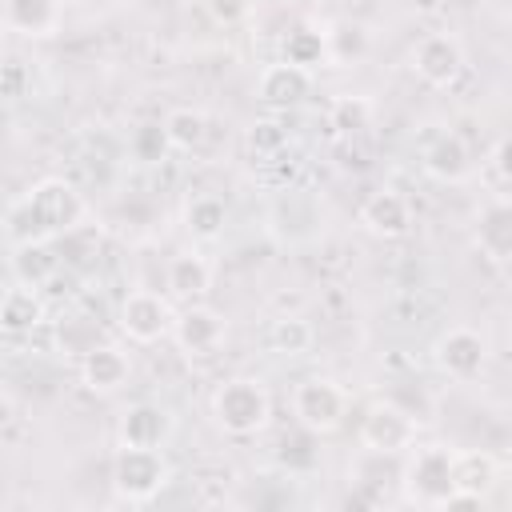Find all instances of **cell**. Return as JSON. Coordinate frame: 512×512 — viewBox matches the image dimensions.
Segmentation results:
<instances>
[{
    "instance_id": "e0dca14e",
    "label": "cell",
    "mask_w": 512,
    "mask_h": 512,
    "mask_svg": "<svg viewBox=\"0 0 512 512\" xmlns=\"http://www.w3.org/2000/svg\"><path fill=\"white\" fill-rule=\"evenodd\" d=\"M420 164L432 180L440 184H460L468 172H472V156H468V144L456 136V132H440L424 144L420 152Z\"/></svg>"
},
{
    "instance_id": "4316f807",
    "label": "cell",
    "mask_w": 512,
    "mask_h": 512,
    "mask_svg": "<svg viewBox=\"0 0 512 512\" xmlns=\"http://www.w3.org/2000/svg\"><path fill=\"white\" fill-rule=\"evenodd\" d=\"M368 120H372V104H368L364 96H340V100L332 104V128H336L340 136H352V132L368 128Z\"/></svg>"
},
{
    "instance_id": "d4e9b609",
    "label": "cell",
    "mask_w": 512,
    "mask_h": 512,
    "mask_svg": "<svg viewBox=\"0 0 512 512\" xmlns=\"http://www.w3.org/2000/svg\"><path fill=\"white\" fill-rule=\"evenodd\" d=\"M328 52L336 64H356L368 52V32L356 20H340L328 28Z\"/></svg>"
},
{
    "instance_id": "9a60e30c",
    "label": "cell",
    "mask_w": 512,
    "mask_h": 512,
    "mask_svg": "<svg viewBox=\"0 0 512 512\" xmlns=\"http://www.w3.org/2000/svg\"><path fill=\"white\" fill-rule=\"evenodd\" d=\"M472 240L488 260L512 264V200H488L476 216Z\"/></svg>"
},
{
    "instance_id": "484cf974",
    "label": "cell",
    "mask_w": 512,
    "mask_h": 512,
    "mask_svg": "<svg viewBox=\"0 0 512 512\" xmlns=\"http://www.w3.org/2000/svg\"><path fill=\"white\" fill-rule=\"evenodd\" d=\"M12 268L24 284H40L56 268V256L48 252V244H20L12 248Z\"/></svg>"
},
{
    "instance_id": "1f68e13d",
    "label": "cell",
    "mask_w": 512,
    "mask_h": 512,
    "mask_svg": "<svg viewBox=\"0 0 512 512\" xmlns=\"http://www.w3.org/2000/svg\"><path fill=\"white\" fill-rule=\"evenodd\" d=\"M492 168H496V176H500V180H508V184H512V136L496 140V148H492Z\"/></svg>"
},
{
    "instance_id": "52a82bcc",
    "label": "cell",
    "mask_w": 512,
    "mask_h": 512,
    "mask_svg": "<svg viewBox=\"0 0 512 512\" xmlns=\"http://www.w3.org/2000/svg\"><path fill=\"white\" fill-rule=\"evenodd\" d=\"M360 440L372 452H408L416 444V416L408 408H400L396 400H380L364 412L360 420Z\"/></svg>"
},
{
    "instance_id": "d6986e66",
    "label": "cell",
    "mask_w": 512,
    "mask_h": 512,
    "mask_svg": "<svg viewBox=\"0 0 512 512\" xmlns=\"http://www.w3.org/2000/svg\"><path fill=\"white\" fill-rule=\"evenodd\" d=\"M4 24L16 36H52L60 28V0H8Z\"/></svg>"
},
{
    "instance_id": "30bf717a",
    "label": "cell",
    "mask_w": 512,
    "mask_h": 512,
    "mask_svg": "<svg viewBox=\"0 0 512 512\" xmlns=\"http://www.w3.org/2000/svg\"><path fill=\"white\" fill-rule=\"evenodd\" d=\"M432 356H436V368L444 376H452V380H476L484 372V364H488V344H484V336L476 328H448L436 340Z\"/></svg>"
},
{
    "instance_id": "ac0fdd59",
    "label": "cell",
    "mask_w": 512,
    "mask_h": 512,
    "mask_svg": "<svg viewBox=\"0 0 512 512\" xmlns=\"http://www.w3.org/2000/svg\"><path fill=\"white\" fill-rule=\"evenodd\" d=\"M164 284L176 300L192 304V300H204L208 288H212V264L200 256V252H180L168 260L164 268Z\"/></svg>"
},
{
    "instance_id": "6da1fadb",
    "label": "cell",
    "mask_w": 512,
    "mask_h": 512,
    "mask_svg": "<svg viewBox=\"0 0 512 512\" xmlns=\"http://www.w3.org/2000/svg\"><path fill=\"white\" fill-rule=\"evenodd\" d=\"M80 220H84V196L68 180L48 176V180H36L20 200H12L4 232H8L12 248L48 244L56 236H68Z\"/></svg>"
},
{
    "instance_id": "44dd1931",
    "label": "cell",
    "mask_w": 512,
    "mask_h": 512,
    "mask_svg": "<svg viewBox=\"0 0 512 512\" xmlns=\"http://www.w3.org/2000/svg\"><path fill=\"white\" fill-rule=\"evenodd\" d=\"M164 136H168V148H176V152H196V148L208 140V116H204L200 108L180 104V108H172V112L164 116Z\"/></svg>"
},
{
    "instance_id": "7a4b0ae2",
    "label": "cell",
    "mask_w": 512,
    "mask_h": 512,
    "mask_svg": "<svg viewBox=\"0 0 512 512\" xmlns=\"http://www.w3.org/2000/svg\"><path fill=\"white\" fill-rule=\"evenodd\" d=\"M212 420L228 436H256L272 420V396L260 380L236 376L212 392Z\"/></svg>"
},
{
    "instance_id": "7c38bea8",
    "label": "cell",
    "mask_w": 512,
    "mask_h": 512,
    "mask_svg": "<svg viewBox=\"0 0 512 512\" xmlns=\"http://www.w3.org/2000/svg\"><path fill=\"white\" fill-rule=\"evenodd\" d=\"M360 224H364V232L376 236V240H400V236H408V228H412V204H408L400 192H392V188L372 192V196L360 204Z\"/></svg>"
},
{
    "instance_id": "d6a6232c",
    "label": "cell",
    "mask_w": 512,
    "mask_h": 512,
    "mask_svg": "<svg viewBox=\"0 0 512 512\" xmlns=\"http://www.w3.org/2000/svg\"><path fill=\"white\" fill-rule=\"evenodd\" d=\"M508 364H512V348H508Z\"/></svg>"
},
{
    "instance_id": "9c48e42d",
    "label": "cell",
    "mask_w": 512,
    "mask_h": 512,
    "mask_svg": "<svg viewBox=\"0 0 512 512\" xmlns=\"http://www.w3.org/2000/svg\"><path fill=\"white\" fill-rule=\"evenodd\" d=\"M172 336H176L180 352H188V356H212V352L224 344L228 324H224V316H220L212 304L192 300V304H184V308L176 312Z\"/></svg>"
},
{
    "instance_id": "2e32d148",
    "label": "cell",
    "mask_w": 512,
    "mask_h": 512,
    "mask_svg": "<svg viewBox=\"0 0 512 512\" xmlns=\"http://www.w3.org/2000/svg\"><path fill=\"white\" fill-rule=\"evenodd\" d=\"M308 88H312V72L300 68V64H288V60L268 64L260 72V80H256V92H260V100L268 108H292V104H300L308 96Z\"/></svg>"
},
{
    "instance_id": "5bb4252c",
    "label": "cell",
    "mask_w": 512,
    "mask_h": 512,
    "mask_svg": "<svg viewBox=\"0 0 512 512\" xmlns=\"http://www.w3.org/2000/svg\"><path fill=\"white\" fill-rule=\"evenodd\" d=\"M172 436V416L160 404H132L120 424H116V440L132 444V448H164V440Z\"/></svg>"
},
{
    "instance_id": "ba28073f",
    "label": "cell",
    "mask_w": 512,
    "mask_h": 512,
    "mask_svg": "<svg viewBox=\"0 0 512 512\" xmlns=\"http://www.w3.org/2000/svg\"><path fill=\"white\" fill-rule=\"evenodd\" d=\"M412 72L428 88H452L464 72V48L452 32H428L412 48Z\"/></svg>"
},
{
    "instance_id": "f546056e",
    "label": "cell",
    "mask_w": 512,
    "mask_h": 512,
    "mask_svg": "<svg viewBox=\"0 0 512 512\" xmlns=\"http://www.w3.org/2000/svg\"><path fill=\"white\" fill-rule=\"evenodd\" d=\"M204 8L216 24H240V20H248L252 0H204Z\"/></svg>"
},
{
    "instance_id": "3957f363",
    "label": "cell",
    "mask_w": 512,
    "mask_h": 512,
    "mask_svg": "<svg viewBox=\"0 0 512 512\" xmlns=\"http://www.w3.org/2000/svg\"><path fill=\"white\" fill-rule=\"evenodd\" d=\"M404 496L420 508H444L456 488V452L444 444H424L404 460Z\"/></svg>"
},
{
    "instance_id": "277c9868",
    "label": "cell",
    "mask_w": 512,
    "mask_h": 512,
    "mask_svg": "<svg viewBox=\"0 0 512 512\" xmlns=\"http://www.w3.org/2000/svg\"><path fill=\"white\" fill-rule=\"evenodd\" d=\"M168 476H172V468H168V460H164L160 448L120 444L116 456H112V488L128 504H144V500L160 496V488L168 484Z\"/></svg>"
},
{
    "instance_id": "7402d4cb",
    "label": "cell",
    "mask_w": 512,
    "mask_h": 512,
    "mask_svg": "<svg viewBox=\"0 0 512 512\" xmlns=\"http://www.w3.org/2000/svg\"><path fill=\"white\" fill-rule=\"evenodd\" d=\"M228 224V204L220 196H192L184 208V228L196 240H216Z\"/></svg>"
},
{
    "instance_id": "cb8c5ba5",
    "label": "cell",
    "mask_w": 512,
    "mask_h": 512,
    "mask_svg": "<svg viewBox=\"0 0 512 512\" xmlns=\"http://www.w3.org/2000/svg\"><path fill=\"white\" fill-rule=\"evenodd\" d=\"M268 344H272V352L304 356V352L316 344V332H312V324H308L304 316H280V320H272V328H268Z\"/></svg>"
},
{
    "instance_id": "4fadbf2b",
    "label": "cell",
    "mask_w": 512,
    "mask_h": 512,
    "mask_svg": "<svg viewBox=\"0 0 512 512\" xmlns=\"http://www.w3.org/2000/svg\"><path fill=\"white\" fill-rule=\"evenodd\" d=\"M496 484V460L488 452H456V488L444 508H476Z\"/></svg>"
},
{
    "instance_id": "8992f818",
    "label": "cell",
    "mask_w": 512,
    "mask_h": 512,
    "mask_svg": "<svg viewBox=\"0 0 512 512\" xmlns=\"http://www.w3.org/2000/svg\"><path fill=\"white\" fill-rule=\"evenodd\" d=\"M172 324H176L172 304L152 288H132L120 300V332L132 344H156L172 332Z\"/></svg>"
},
{
    "instance_id": "603a6c76",
    "label": "cell",
    "mask_w": 512,
    "mask_h": 512,
    "mask_svg": "<svg viewBox=\"0 0 512 512\" xmlns=\"http://www.w3.org/2000/svg\"><path fill=\"white\" fill-rule=\"evenodd\" d=\"M284 60H288V64H300V68H308V72H312L316 64L332 60V52H328V32L308 28V24L292 28L288 40H284Z\"/></svg>"
},
{
    "instance_id": "4dcf8cb0",
    "label": "cell",
    "mask_w": 512,
    "mask_h": 512,
    "mask_svg": "<svg viewBox=\"0 0 512 512\" xmlns=\"http://www.w3.org/2000/svg\"><path fill=\"white\" fill-rule=\"evenodd\" d=\"M164 144H168V136H164V124H160V128H152V124H148V128H140V132H136V152H140L144 160H156Z\"/></svg>"
},
{
    "instance_id": "8fae6325",
    "label": "cell",
    "mask_w": 512,
    "mask_h": 512,
    "mask_svg": "<svg viewBox=\"0 0 512 512\" xmlns=\"http://www.w3.org/2000/svg\"><path fill=\"white\" fill-rule=\"evenodd\" d=\"M128 376H132V360H128V352L116 348V344H108V340L80 356V384H84L88 392H96V396H112V392H120V388L128 384Z\"/></svg>"
},
{
    "instance_id": "83f0119b",
    "label": "cell",
    "mask_w": 512,
    "mask_h": 512,
    "mask_svg": "<svg viewBox=\"0 0 512 512\" xmlns=\"http://www.w3.org/2000/svg\"><path fill=\"white\" fill-rule=\"evenodd\" d=\"M56 340H60V348H64L68 356H84V352H92L96 344H104L100 332H96L84 316H68V320L56 328Z\"/></svg>"
},
{
    "instance_id": "ffe728a7",
    "label": "cell",
    "mask_w": 512,
    "mask_h": 512,
    "mask_svg": "<svg viewBox=\"0 0 512 512\" xmlns=\"http://www.w3.org/2000/svg\"><path fill=\"white\" fill-rule=\"evenodd\" d=\"M44 320V300L36 292V284H12L4 292V304H0V324L8 332H32L36 324Z\"/></svg>"
},
{
    "instance_id": "5b68a950",
    "label": "cell",
    "mask_w": 512,
    "mask_h": 512,
    "mask_svg": "<svg viewBox=\"0 0 512 512\" xmlns=\"http://www.w3.org/2000/svg\"><path fill=\"white\" fill-rule=\"evenodd\" d=\"M292 416H296V424H300L304 432L328 436V432H336V428L344 424V416H348V396H344V388H340L336 380H328V376H308V380H300V384L292 388Z\"/></svg>"
},
{
    "instance_id": "f1b7e54d",
    "label": "cell",
    "mask_w": 512,
    "mask_h": 512,
    "mask_svg": "<svg viewBox=\"0 0 512 512\" xmlns=\"http://www.w3.org/2000/svg\"><path fill=\"white\" fill-rule=\"evenodd\" d=\"M248 144H252L256 152H280V148H284V128H280L276 120H260V124H252Z\"/></svg>"
}]
</instances>
